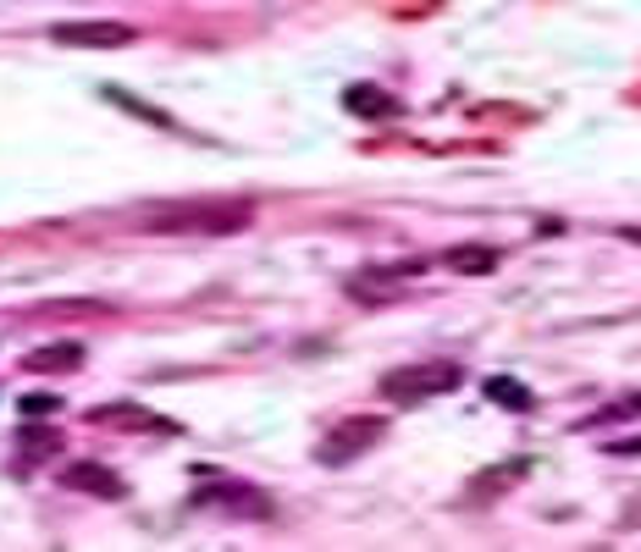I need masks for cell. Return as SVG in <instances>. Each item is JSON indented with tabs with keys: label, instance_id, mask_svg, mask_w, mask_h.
Here are the masks:
<instances>
[{
	"label": "cell",
	"instance_id": "4fadbf2b",
	"mask_svg": "<svg viewBox=\"0 0 641 552\" xmlns=\"http://www.w3.org/2000/svg\"><path fill=\"white\" fill-rule=\"evenodd\" d=\"M448 266H454V272H465V276L497 272V249H476V244H465V249H454V255H448Z\"/></svg>",
	"mask_w": 641,
	"mask_h": 552
},
{
	"label": "cell",
	"instance_id": "7a4b0ae2",
	"mask_svg": "<svg viewBox=\"0 0 641 552\" xmlns=\"http://www.w3.org/2000/svg\"><path fill=\"white\" fill-rule=\"evenodd\" d=\"M194 509H221L227 520H272V497L238 475L194 464Z\"/></svg>",
	"mask_w": 641,
	"mask_h": 552
},
{
	"label": "cell",
	"instance_id": "277c9868",
	"mask_svg": "<svg viewBox=\"0 0 641 552\" xmlns=\"http://www.w3.org/2000/svg\"><path fill=\"white\" fill-rule=\"evenodd\" d=\"M382 431H387V420H376V414L343 420V425H332V436L316 447V459H320V464H348V459H359L365 447H376V442H382Z\"/></svg>",
	"mask_w": 641,
	"mask_h": 552
},
{
	"label": "cell",
	"instance_id": "9a60e30c",
	"mask_svg": "<svg viewBox=\"0 0 641 552\" xmlns=\"http://www.w3.org/2000/svg\"><path fill=\"white\" fill-rule=\"evenodd\" d=\"M631 414H641V393H637V398H625V404H609V410H598L592 420H586V431H598V425H620V420H631Z\"/></svg>",
	"mask_w": 641,
	"mask_h": 552
},
{
	"label": "cell",
	"instance_id": "5bb4252c",
	"mask_svg": "<svg viewBox=\"0 0 641 552\" xmlns=\"http://www.w3.org/2000/svg\"><path fill=\"white\" fill-rule=\"evenodd\" d=\"M106 100H117V106H128V111H139L150 128H171V117L156 111V106H145V100H134V95H122V89H106Z\"/></svg>",
	"mask_w": 641,
	"mask_h": 552
},
{
	"label": "cell",
	"instance_id": "52a82bcc",
	"mask_svg": "<svg viewBox=\"0 0 641 552\" xmlns=\"http://www.w3.org/2000/svg\"><path fill=\"white\" fill-rule=\"evenodd\" d=\"M83 420H89V425H139V431H150V436H177V431H183L177 420L145 410V404H100V410H89Z\"/></svg>",
	"mask_w": 641,
	"mask_h": 552
},
{
	"label": "cell",
	"instance_id": "7c38bea8",
	"mask_svg": "<svg viewBox=\"0 0 641 552\" xmlns=\"http://www.w3.org/2000/svg\"><path fill=\"white\" fill-rule=\"evenodd\" d=\"M486 398L503 404V410H531V393H525L514 376H492V382H486Z\"/></svg>",
	"mask_w": 641,
	"mask_h": 552
},
{
	"label": "cell",
	"instance_id": "30bf717a",
	"mask_svg": "<svg viewBox=\"0 0 641 552\" xmlns=\"http://www.w3.org/2000/svg\"><path fill=\"white\" fill-rule=\"evenodd\" d=\"M61 453V431H17V464L11 470H28V459H56Z\"/></svg>",
	"mask_w": 641,
	"mask_h": 552
},
{
	"label": "cell",
	"instance_id": "9c48e42d",
	"mask_svg": "<svg viewBox=\"0 0 641 552\" xmlns=\"http://www.w3.org/2000/svg\"><path fill=\"white\" fill-rule=\"evenodd\" d=\"M343 106H348L354 117H365V122H387V117L404 111L398 95H387V89H376V83H348V89H343Z\"/></svg>",
	"mask_w": 641,
	"mask_h": 552
},
{
	"label": "cell",
	"instance_id": "6da1fadb",
	"mask_svg": "<svg viewBox=\"0 0 641 552\" xmlns=\"http://www.w3.org/2000/svg\"><path fill=\"white\" fill-rule=\"evenodd\" d=\"M249 221H255V210L244 199H194V205H166L156 216H145L139 227L145 233H177V238H188V233L227 238V233H244Z\"/></svg>",
	"mask_w": 641,
	"mask_h": 552
},
{
	"label": "cell",
	"instance_id": "e0dca14e",
	"mask_svg": "<svg viewBox=\"0 0 641 552\" xmlns=\"http://www.w3.org/2000/svg\"><path fill=\"white\" fill-rule=\"evenodd\" d=\"M620 238H625V244H641V227H620Z\"/></svg>",
	"mask_w": 641,
	"mask_h": 552
},
{
	"label": "cell",
	"instance_id": "ba28073f",
	"mask_svg": "<svg viewBox=\"0 0 641 552\" xmlns=\"http://www.w3.org/2000/svg\"><path fill=\"white\" fill-rule=\"evenodd\" d=\"M83 359H89L83 343H39V348L22 354V371H28V376H67V371H78Z\"/></svg>",
	"mask_w": 641,
	"mask_h": 552
},
{
	"label": "cell",
	"instance_id": "5b68a950",
	"mask_svg": "<svg viewBox=\"0 0 641 552\" xmlns=\"http://www.w3.org/2000/svg\"><path fill=\"white\" fill-rule=\"evenodd\" d=\"M50 39L67 50H128L139 33L128 22H56Z\"/></svg>",
	"mask_w": 641,
	"mask_h": 552
},
{
	"label": "cell",
	"instance_id": "8992f818",
	"mask_svg": "<svg viewBox=\"0 0 641 552\" xmlns=\"http://www.w3.org/2000/svg\"><path fill=\"white\" fill-rule=\"evenodd\" d=\"M61 486L67 492H89V497H106V503H117L122 492H128V481L122 475H111L106 464H95V459H78V464H67L61 470Z\"/></svg>",
	"mask_w": 641,
	"mask_h": 552
},
{
	"label": "cell",
	"instance_id": "3957f363",
	"mask_svg": "<svg viewBox=\"0 0 641 552\" xmlns=\"http://www.w3.org/2000/svg\"><path fill=\"white\" fill-rule=\"evenodd\" d=\"M465 382V371L454 359H421V365H398L382 376V398L387 404H421V398H443Z\"/></svg>",
	"mask_w": 641,
	"mask_h": 552
},
{
	"label": "cell",
	"instance_id": "8fae6325",
	"mask_svg": "<svg viewBox=\"0 0 641 552\" xmlns=\"http://www.w3.org/2000/svg\"><path fill=\"white\" fill-rule=\"evenodd\" d=\"M531 470V459H509V464H497V470H486V481H476L471 492L476 497H492V492H503V486H514V475H525Z\"/></svg>",
	"mask_w": 641,
	"mask_h": 552
},
{
	"label": "cell",
	"instance_id": "2e32d148",
	"mask_svg": "<svg viewBox=\"0 0 641 552\" xmlns=\"http://www.w3.org/2000/svg\"><path fill=\"white\" fill-rule=\"evenodd\" d=\"M56 410H61L56 393H28V398H22V414H56Z\"/></svg>",
	"mask_w": 641,
	"mask_h": 552
}]
</instances>
